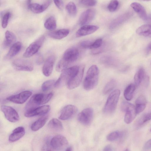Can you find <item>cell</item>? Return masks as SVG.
<instances>
[{"instance_id":"cell-1","label":"cell","mask_w":151,"mask_h":151,"mask_svg":"<svg viewBox=\"0 0 151 151\" xmlns=\"http://www.w3.org/2000/svg\"><path fill=\"white\" fill-rule=\"evenodd\" d=\"M79 51L77 49L71 47L67 49L64 52L62 58L58 63L56 70L58 72H62L67 68L71 63L75 61L78 58Z\"/></svg>"},{"instance_id":"cell-2","label":"cell","mask_w":151,"mask_h":151,"mask_svg":"<svg viewBox=\"0 0 151 151\" xmlns=\"http://www.w3.org/2000/svg\"><path fill=\"white\" fill-rule=\"evenodd\" d=\"M99 70L96 65H91L88 70L85 78L83 86L84 88L88 91L93 88L97 84Z\"/></svg>"},{"instance_id":"cell-3","label":"cell","mask_w":151,"mask_h":151,"mask_svg":"<svg viewBox=\"0 0 151 151\" xmlns=\"http://www.w3.org/2000/svg\"><path fill=\"white\" fill-rule=\"evenodd\" d=\"M53 93L52 92L47 94L37 93L34 94L25 106L26 111L37 107L40 105L47 103L52 98Z\"/></svg>"},{"instance_id":"cell-4","label":"cell","mask_w":151,"mask_h":151,"mask_svg":"<svg viewBox=\"0 0 151 151\" xmlns=\"http://www.w3.org/2000/svg\"><path fill=\"white\" fill-rule=\"evenodd\" d=\"M80 66L75 65L67 68L62 72L58 78L54 85L55 88H60L67 83L78 72Z\"/></svg>"},{"instance_id":"cell-5","label":"cell","mask_w":151,"mask_h":151,"mask_svg":"<svg viewBox=\"0 0 151 151\" xmlns=\"http://www.w3.org/2000/svg\"><path fill=\"white\" fill-rule=\"evenodd\" d=\"M120 92L116 89L112 91L109 96L104 107V111L106 113L110 114L115 110L119 99Z\"/></svg>"},{"instance_id":"cell-6","label":"cell","mask_w":151,"mask_h":151,"mask_svg":"<svg viewBox=\"0 0 151 151\" xmlns=\"http://www.w3.org/2000/svg\"><path fill=\"white\" fill-rule=\"evenodd\" d=\"M121 109L122 111L125 112L124 122L127 124L131 123L137 115L135 106L131 103L124 101L121 104Z\"/></svg>"},{"instance_id":"cell-7","label":"cell","mask_w":151,"mask_h":151,"mask_svg":"<svg viewBox=\"0 0 151 151\" xmlns=\"http://www.w3.org/2000/svg\"><path fill=\"white\" fill-rule=\"evenodd\" d=\"M45 39L44 36L42 35L31 43L26 50L23 56L28 58L36 54L42 45Z\"/></svg>"},{"instance_id":"cell-8","label":"cell","mask_w":151,"mask_h":151,"mask_svg":"<svg viewBox=\"0 0 151 151\" xmlns=\"http://www.w3.org/2000/svg\"><path fill=\"white\" fill-rule=\"evenodd\" d=\"M14 68L19 71H31L33 70L32 64L29 61L22 59L14 60L12 62Z\"/></svg>"},{"instance_id":"cell-9","label":"cell","mask_w":151,"mask_h":151,"mask_svg":"<svg viewBox=\"0 0 151 151\" xmlns=\"http://www.w3.org/2000/svg\"><path fill=\"white\" fill-rule=\"evenodd\" d=\"M32 94V92L30 91H23L17 94L9 96L6 99L14 103L22 104L25 102Z\"/></svg>"},{"instance_id":"cell-10","label":"cell","mask_w":151,"mask_h":151,"mask_svg":"<svg viewBox=\"0 0 151 151\" xmlns=\"http://www.w3.org/2000/svg\"><path fill=\"white\" fill-rule=\"evenodd\" d=\"M1 109L5 118L12 122H15L19 119V116L17 111L13 107L3 105Z\"/></svg>"},{"instance_id":"cell-11","label":"cell","mask_w":151,"mask_h":151,"mask_svg":"<svg viewBox=\"0 0 151 151\" xmlns=\"http://www.w3.org/2000/svg\"><path fill=\"white\" fill-rule=\"evenodd\" d=\"M85 67L80 66L79 70L72 77L67 84L68 88L70 89H74L80 84L83 77Z\"/></svg>"},{"instance_id":"cell-12","label":"cell","mask_w":151,"mask_h":151,"mask_svg":"<svg viewBox=\"0 0 151 151\" xmlns=\"http://www.w3.org/2000/svg\"><path fill=\"white\" fill-rule=\"evenodd\" d=\"M50 145L54 149L59 150H61L68 145L66 138L64 136L58 134L54 137L51 139Z\"/></svg>"},{"instance_id":"cell-13","label":"cell","mask_w":151,"mask_h":151,"mask_svg":"<svg viewBox=\"0 0 151 151\" xmlns=\"http://www.w3.org/2000/svg\"><path fill=\"white\" fill-rule=\"evenodd\" d=\"M93 110L91 108L84 109L80 112L78 116V121L85 125H88L91 123L93 116Z\"/></svg>"},{"instance_id":"cell-14","label":"cell","mask_w":151,"mask_h":151,"mask_svg":"<svg viewBox=\"0 0 151 151\" xmlns=\"http://www.w3.org/2000/svg\"><path fill=\"white\" fill-rule=\"evenodd\" d=\"M31 1H28L27 5L28 8L33 12L36 14L41 13L46 9L50 5L52 1L48 0L45 1L42 4L32 3Z\"/></svg>"},{"instance_id":"cell-15","label":"cell","mask_w":151,"mask_h":151,"mask_svg":"<svg viewBox=\"0 0 151 151\" xmlns=\"http://www.w3.org/2000/svg\"><path fill=\"white\" fill-rule=\"evenodd\" d=\"M77 111V108L75 106L72 105H67L62 109L59 119L63 120L68 119L73 116Z\"/></svg>"},{"instance_id":"cell-16","label":"cell","mask_w":151,"mask_h":151,"mask_svg":"<svg viewBox=\"0 0 151 151\" xmlns=\"http://www.w3.org/2000/svg\"><path fill=\"white\" fill-rule=\"evenodd\" d=\"M96 11L93 9H89L85 11L81 14L79 19V24L83 26L87 25L94 18Z\"/></svg>"},{"instance_id":"cell-17","label":"cell","mask_w":151,"mask_h":151,"mask_svg":"<svg viewBox=\"0 0 151 151\" xmlns=\"http://www.w3.org/2000/svg\"><path fill=\"white\" fill-rule=\"evenodd\" d=\"M50 109V107L49 105H42L26 111L24 115L26 117H30L45 114L49 111Z\"/></svg>"},{"instance_id":"cell-18","label":"cell","mask_w":151,"mask_h":151,"mask_svg":"<svg viewBox=\"0 0 151 151\" xmlns=\"http://www.w3.org/2000/svg\"><path fill=\"white\" fill-rule=\"evenodd\" d=\"M55 59V56L52 55L48 57L45 61L42 68V72L45 76L48 77L51 74Z\"/></svg>"},{"instance_id":"cell-19","label":"cell","mask_w":151,"mask_h":151,"mask_svg":"<svg viewBox=\"0 0 151 151\" xmlns=\"http://www.w3.org/2000/svg\"><path fill=\"white\" fill-rule=\"evenodd\" d=\"M99 28L98 26L94 25H83L76 32V36L78 37L91 34L96 32Z\"/></svg>"},{"instance_id":"cell-20","label":"cell","mask_w":151,"mask_h":151,"mask_svg":"<svg viewBox=\"0 0 151 151\" xmlns=\"http://www.w3.org/2000/svg\"><path fill=\"white\" fill-rule=\"evenodd\" d=\"M149 80V78L146 75L144 69L143 68H139L134 77V84L136 87L138 86L142 81H144L146 84Z\"/></svg>"},{"instance_id":"cell-21","label":"cell","mask_w":151,"mask_h":151,"mask_svg":"<svg viewBox=\"0 0 151 151\" xmlns=\"http://www.w3.org/2000/svg\"><path fill=\"white\" fill-rule=\"evenodd\" d=\"M25 134V130L24 127H18L13 131L9 136V140L11 142L16 141L23 137Z\"/></svg>"},{"instance_id":"cell-22","label":"cell","mask_w":151,"mask_h":151,"mask_svg":"<svg viewBox=\"0 0 151 151\" xmlns=\"http://www.w3.org/2000/svg\"><path fill=\"white\" fill-rule=\"evenodd\" d=\"M22 44L20 42H17L13 44L7 53L4 57L5 60L10 59L17 55L20 51Z\"/></svg>"},{"instance_id":"cell-23","label":"cell","mask_w":151,"mask_h":151,"mask_svg":"<svg viewBox=\"0 0 151 151\" xmlns=\"http://www.w3.org/2000/svg\"><path fill=\"white\" fill-rule=\"evenodd\" d=\"M130 6L141 18L143 20L147 21V15L143 6L139 3L134 2L131 3Z\"/></svg>"},{"instance_id":"cell-24","label":"cell","mask_w":151,"mask_h":151,"mask_svg":"<svg viewBox=\"0 0 151 151\" xmlns=\"http://www.w3.org/2000/svg\"><path fill=\"white\" fill-rule=\"evenodd\" d=\"M69 32L68 29H61L49 32L48 35L52 38L60 40L66 37L69 34Z\"/></svg>"},{"instance_id":"cell-25","label":"cell","mask_w":151,"mask_h":151,"mask_svg":"<svg viewBox=\"0 0 151 151\" xmlns=\"http://www.w3.org/2000/svg\"><path fill=\"white\" fill-rule=\"evenodd\" d=\"M146 99L143 96H140L135 101V108L137 114L144 110L146 107Z\"/></svg>"},{"instance_id":"cell-26","label":"cell","mask_w":151,"mask_h":151,"mask_svg":"<svg viewBox=\"0 0 151 151\" xmlns=\"http://www.w3.org/2000/svg\"><path fill=\"white\" fill-rule=\"evenodd\" d=\"M5 38L3 43V46L4 48L9 47L12 44H13L16 39L15 35L13 32L8 30L5 32Z\"/></svg>"},{"instance_id":"cell-27","label":"cell","mask_w":151,"mask_h":151,"mask_svg":"<svg viewBox=\"0 0 151 151\" xmlns=\"http://www.w3.org/2000/svg\"><path fill=\"white\" fill-rule=\"evenodd\" d=\"M48 118V116H44L34 122L31 125V130L36 131L42 128L45 124Z\"/></svg>"},{"instance_id":"cell-28","label":"cell","mask_w":151,"mask_h":151,"mask_svg":"<svg viewBox=\"0 0 151 151\" xmlns=\"http://www.w3.org/2000/svg\"><path fill=\"white\" fill-rule=\"evenodd\" d=\"M136 32L139 35L151 37V24L142 25L138 28Z\"/></svg>"},{"instance_id":"cell-29","label":"cell","mask_w":151,"mask_h":151,"mask_svg":"<svg viewBox=\"0 0 151 151\" xmlns=\"http://www.w3.org/2000/svg\"><path fill=\"white\" fill-rule=\"evenodd\" d=\"M48 127L52 131H59L63 129V126L61 122L56 118L52 119L48 122Z\"/></svg>"},{"instance_id":"cell-30","label":"cell","mask_w":151,"mask_h":151,"mask_svg":"<svg viewBox=\"0 0 151 151\" xmlns=\"http://www.w3.org/2000/svg\"><path fill=\"white\" fill-rule=\"evenodd\" d=\"M136 86L133 84L128 85L125 89L124 95L125 98L127 101H130L132 98Z\"/></svg>"},{"instance_id":"cell-31","label":"cell","mask_w":151,"mask_h":151,"mask_svg":"<svg viewBox=\"0 0 151 151\" xmlns=\"http://www.w3.org/2000/svg\"><path fill=\"white\" fill-rule=\"evenodd\" d=\"M44 26L47 30H52L55 29L56 27V21L55 17L51 16L47 18L44 23Z\"/></svg>"},{"instance_id":"cell-32","label":"cell","mask_w":151,"mask_h":151,"mask_svg":"<svg viewBox=\"0 0 151 151\" xmlns=\"http://www.w3.org/2000/svg\"><path fill=\"white\" fill-rule=\"evenodd\" d=\"M151 120V112L144 114L138 119L135 123L136 127H139Z\"/></svg>"},{"instance_id":"cell-33","label":"cell","mask_w":151,"mask_h":151,"mask_svg":"<svg viewBox=\"0 0 151 151\" xmlns=\"http://www.w3.org/2000/svg\"><path fill=\"white\" fill-rule=\"evenodd\" d=\"M129 14H124L114 20L111 24L110 25L111 28L114 29L116 27L127 19V17H129Z\"/></svg>"},{"instance_id":"cell-34","label":"cell","mask_w":151,"mask_h":151,"mask_svg":"<svg viewBox=\"0 0 151 151\" xmlns=\"http://www.w3.org/2000/svg\"><path fill=\"white\" fill-rule=\"evenodd\" d=\"M66 9L68 14L72 16H75L77 12V10L75 4L73 2L68 3L66 6Z\"/></svg>"},{"instance_id":"cell-35","label":"cell","mask_w":151,"mask_h":151,"mask_svg":"<svg viewBox=\"0 0 151 151\" xmlns=\"http://www.w3.org/2000/svg\"><path fill=\"white\" fill-rule=\"evenodd\" d=\"M116 84V81L113 79L110 81L105 86L103 89V93L105 94L109 93L114 88Z\"/></svg>"},{"instance_id":"cell-36","label":"cell","mask_w":151,"mask_h":151,"mask_svg":"<svg viewBox=\"0 0 151 151\" xmlns=\"http://www.w3.org/2000/svg\"><path fill=\"white\" fill-rule=\"evenodd\" d=\"M56 81L54 79H51L44 82L41 86L43 91H46L50 89L53 86H54Z\"/></svg>"},{"instance_id":"cell-37","label":"cell","mask_w":151,"mask_h":151,"mask_svg":"<svg viewBox=\"0 0 151 151\" xmlns=\"http://www.w3.org/2000/svg\"><path fill=\"white\" fill-rule=\"evenodd\" d=\"M122 134L119 131H115L109 133L106 137L107 139L109 141H114L122 136Z\"/></svg>"},{"instance_id":"cell-38","label":"cell","mask_w":151,"mask_h":151,"mask_svg":"<svg viewBox=\"0 0 151 151\" xmlns=\"http://www.w3.org/2000/svg\"><path fill=\"white\" fill-rule=\"evenodd\" d=\"M11 14L9 12H7L4 14L2 17L1 25L4 28H6L7 26Z\"/></svg>"},{"instance_id":"cell-39","label":"cell","mask_w":151,"mask_h":151,"mask_svg":"<svg viewBox=\"0 0 151 151\" xmlns=\"http://www.w3.org/2000/svg\"><path fill=\"white\" fill-rule=\"evenodd\" d=\"M119 4L118 1L117 0H112L109 4L107 8L110 12L115 11L117 9Z\"/></svg>"},{"instance_id":"cell-40","label":"cell","mask_w":151,"mask_h":151,"mask_svg":"<svg viewBox=\"0 0 151 151\" xmlns=\"http://www.w3.org/2000/svg\"><path fill=\"white\" fill-rule=\"evenodd\" d=\"M79 3L82 5L86 6H92L96 5L97 3L96 0H80Z\"/></svg>"},{"instance_id":"cell-41","label":"cell","mask_w":151,"mask_h":151,"mask_svg":"<svg viewBox=\"0 0 151 151\" xmlns=\"http://www.w3.org/2000/svg\"><path fill=\"white\" fill-rule=\"evenodd\" d=\"M102 44V40L99 38L93 42L91 46L90 49H95L101 47Z\"/></svg>"},{"instance_id":"cell-42","label":"cell","mask_w":151,"mask_h":151,"mask_svg":"<svg viewBox=\"0 0 151 151\" xmlns=\"http://www.w3.org/2000/svg\"><path fill=\"white\" fill-rule=\"evenodd\" d=\"M93 42L90 40L83 41L81 43V45L83 48L86 49L89 48L91 47Z\"/></svg>"},{"instance_id":"cell-43","label":"cell","mask_w":151,"mask_h":151,"mask_svg":"<svg viewBox=\"0 0 151 151\" xmlns=\"http://www.w3.org/2000/svg\"><path fill=\"white\" fill-rule=\"evenodd\" d=\"M44 58L42 55L40 53L38 54L36 57V62L38 65L41 64L43 62Z\"/></svg>"},{"instance_id":"cell-44","label":"cell","mask_w":151,"mask_h":151,"mask_svg":"<svg viewBox=\"0 0 151 151\" xmlns=\"http://www.w3.org/2000/svg\"><path fill=\"white\" fill-rule=\"evenodd\" d=\"M54 3L56 6L59 9L62 10L64 8V3L62 0H55Z\"/></svg>"},{"instance_id":"cell-45","label":"cell","mask_w":151,"mask_h":151,"mask_svg":"<svg viewBox=\"0 0 151 151\" xmlns=\"http://www.w3.org/2000/svg\"><path fill=\"white\" fill-rule=\"evenodd\" d=\"M144 149L147 150L151 148V139L147 141L144 146Z\"/></svg>"},{"instance_id":"cell-46","label":"cell","mask_w":151,"mask_h":151,"mask_svg":"<svg viewBox=\"0 0 151 151\" xmlns=\"http://www.w3.org/2000/svg\"><path fill=\"white\" fill-rule=\"evenodd\" d=\"M112 148L110 145H108L105 146L103 150L104 151H112Z\"/></svg>"},{"instance_id":"cell-47","label":"cell","mask_w":151,"mask_h":151,"mask_svg":"<svg viewBox=\"0 0 151 151\" xmlns=\"http://www.w3.org/2000/svg\"><path fill=\"white\" fill-rule=\"evenodd\" d=\"M72 148L71 147H69L67 148L66 149L65 151H71Z\"/></svg>"},{"instance_id":"cell-48","label":"cell","mask_w":151,"mask_h":151,"mask_svg":"<svg viewBox=\"0 0 151 151\" xmlns=\"http://www.w3.org/2000/svg\"><path fill=\"white\" fill-rule=\"evenodd\" d=\"M147 20L151 21V14H150L149 16H147Z\"/></svg>"},{"instance_id":"cell-49","label":"cell","mask_w":151,"mask_h":151,"mask_svg":"<svg viewBox=\"0 0 151 151\" xmlns=\"http://www.w3.org/2000/svg\"><path fill=\"white\" fill-rule=\"evenodd\" d=\"M148 49L151 50V42H150L148 45Z\"/></svg>"},{"instance_id":"cell-50","label":"cell","mask_w":151,"mask_h":151,"mask_svg":"<svg viewBox=\"0 0 151 151\" xmlns=\"http://www.w3.org/2000/svg\"><path fill=\"white\" fill-rule=\"evenodd\" d=\"M124 151H129L128 149H127Z\"/></svg>"},{"instance_id":"cell-51","label":"cell","mask_w":151,"mask_h":151,"mask_svg":"<svg viewBox=\"0 0 151 151\" xmlns=\"http://www.w3.org/2000/svg\"><path fill=\"white\" fill-rule=\"evenodd\" d=\"M49 151V150H47V151Z\"/></svg>"},{"instance_id":"cell-52","label":"cell","mask_w":151,"mask_h":151,"mask_svg":"<svg viewBox=\"0 0 151 151\" xmlns=\"http://www.w3.org/2000/svg\"><path fill=\"white\" fill-rule=\"evenodd\" d=\"M150 131H151V129H150Z\"/></svg>"}]
</instances>
